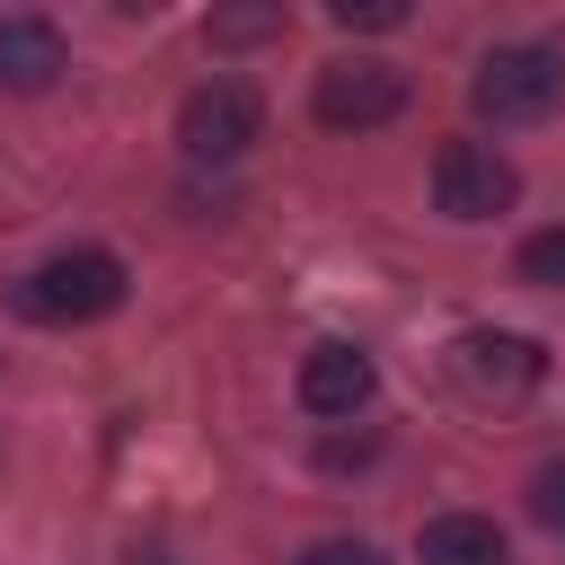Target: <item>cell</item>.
Returning <instances> with one entry per match:
<instances>
[{
  "instance_id": "obj_6",
  "label": "cell",
  "mask_w": 565,
  "mask_h": 565,
  "mask_svg": "<svg viewBox=\"0 0 565 565\" xmlns=\"http://www.w3.org/2000/svg\"><path fill=\"white\" fill-rule=\"evenodd\" d=\"M256 124H265V106H256L247 79H203V88L177 106V141H185V159H238V150L256 141Z\"/></svg>"
},
{
  "instance_id": "obj_4",
  "label": "cell",
  "mask_w": 565,
  "mask_h": 565,
  "mask_svg": "<svg viewBox=\"0 0 565 565\" xmlns=\"http://www.w3.org/2000/svg\"><path fill=\"white\" fill-rule=\"evenodd\" d=\"M309 106H318L327 132H371V124H388V115L406 106V71H397V62H371V53H344V62L318 71Z\"/></svg>"
},
{
  "instance_id": "obj_5",
  "label": "cell",
  "mask_w": 565,
  "mask_h": 565,
  "mask_svg": "<svg viewBox=\"0 0 565 565\" xmlns=\"http://www.w3.org/2000/svg\"><path fill=\"white\" fill-rule=\"evenodd\" d=\"M512 194H521V168L494 141H441V159H433L441 221H494V212H512Z\"/></svg>"
},
{
  "instance_id": "obj_11",
  "label": "cell",
  "mask_w": 565,
  "mask_h": 565,
  "mask_svg": "<svg viewBox=\"0 0 565 565\" xmlns=\"http://www.w3.org/2000/svg\"><path fill=\"white\" fill-rule=\"evenodd\" d=\"M530 512H539V521H547V530H565V459H556V468H539V477H530Z\"/></svg>"
},
{
  "instance_id": "obj_1",
  "label": "cell",
  "mask_w": 565,
  "mask_h": 565,
  "mask_svg": "<svg viewBox=\"0 0 565 565\" xmlns=\"http://www.w3.org/2000/svg\"><path fill=\"white\" fill-rule=\"evenodd\" d=\"M115 300H124V265H115L106 247L44 256L35 274H18V282H9V309H18L26 327H88V318H106Z\"/></svg>"
},
{
  "instance_id": "obj_2",
  "label": "cell",
  "mask_w": 565,
  "mask_h": 565,
  "mask_svg": "<svg viewBox=\"0 0 565 565\" xmlns=\"http://www.w3.org/2000/svg\"><path fill=\"white\" fill-rule=\"evenodd\" d=\"M556 97H565V53H547V44H494L468 79V106L486 124H539V115H556Z\"/></svg>"
},
{
  "instance_id": "obj_9",
  "label": "cell",
  "mask_w": 565,
  "mask_h": 565,
  "mask_svg": "<svg viewBox=\"0 0 565 565\" xmlns=\"http://www.w3.org/2000/svg\"><path fill=\"white\" fill-rule=\"evenodd\" d=\"M424 565H512V547L486 512H441L424 521Z\"/></svg>"
},
{
  "instance_id": "obj_10",
  "label": "cell",
  "mask_w": 565,
  "mask_h": 565,
  "mask_svg": "<svg viewBox=\"0 0 565 565\" xmlns=\"http://www.w3.org/2000/svg\"><path fill=\"white\" fill-rule=\"evenodd\" d=\"M521 282H547V291L565 282V221H556V230H530V238H521Z\"/></svg>"
},
{
  "instance_id": "obj_3",
  "label": "cell",
  "mask_w": 565,
  "mask_h": 565,
  "mask_svg": "<svg viewBox=\"0 0 565 565\" xmlns=\"http://www.w3.org/2000/svg\"><path fill=\"white\" fill-rule=\"evenodd\" d=\"M450 380H459V397H477V406H521L530 388H539V371H547V353L530 344V335H503V327H468V335H450Z\"/></svg>"
},
{
  "instance_id": "obj_7",
  "label": "cell",
  "mask_w": 565,
  "mask_h": 565,
  "mask_svg": "<svg viewBox=\"0 0 565 565\" xmlns=\"http://www.w3.org/2000/svg\"><path fill=\"white\" fill-rule=\"evenodd\" d=\"M371 388H380V371H371L362 344H309V362H300L309 415H353V406H371Z\"/></svg>"
},
{
  "instance_id": "obj_12",
  "label": "cell",
  "mask_w": 565,
  "mask_h": 565,
  "mask_svg": "<svg viewBox=\"0 0 565 565\" xmlns=\"http://www.w3.org/2000/svg\"><path fill=\"white\" fill-rule=\"evenodd\" d=\"M406 0H335V26H397Z\"/></svg>"
},
{
  "instance_id": "obj_13",
  "label": "cell",
  "mask_w": 565,
  "mask_h": 565,
  "mask_svg": "<svg viewBox=\"0 0 565 565\" xmlns=\"http://www.w3.org/2000/svg\"><path fill=\"white\" fill-rule=\"evenodd\" d=\"M300 565H380V547H362V539H318V547H300Z\"/></svg>"
},
{
  "instance_id": "obj_8",
  "label": "cell",
  "mask_w": 565,
  "mask_h": 565,
  "mask_svg": "<svg viewBox=\"0 0 565 565\" xmlns=\"http://www.w3.org/2000/svg\"><path fill=\"white\" fill-rule=\"evenodd\" d=\"M62 71H71V44H62L53 18H0V88L35 97V88H53Z\"/></svg>"
}]
</instances>
